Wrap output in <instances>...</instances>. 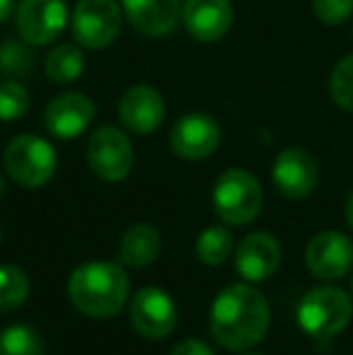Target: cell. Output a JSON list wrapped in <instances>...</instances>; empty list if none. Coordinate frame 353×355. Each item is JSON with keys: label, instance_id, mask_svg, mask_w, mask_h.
Returning <instances> with one entry per match:
<instances>
[{"label": "cell", "instance_id": "6da1fadb", "mask_svg": "<svg viewBox=\"0 0 353 355\" xmlns=\"http://www.w3.org/2000/svg\"><path fill=\"white\" fill-rule=\"evenodd\" d=\"M271 324L268 300L250 283H235L221 290L211 307V334L227 351H250L264 341Z\"/></svg>", "mask_w": 353, "mask_h": 355}, {"label": "cell", "instance_id": "7a4b0ae2", "mask_svg": "<svg viewBox=\"0 0 353 355\" xmlns=\"http://www.w3.org/2000/svg\"><path fill=\"white\" fill-rule=\"evenodd\" d=\"M131 283L123 266L114 261H87L68 278V300L92 319H109L128 302Z\"/></svg>", "mask_w": 353, "mask_h": 355}, {"label": "cell", "instance_id": "3957f363", "mask_svg": "<svg viewBox=\"0 0 353 355\" xmlns=\"http://www.w3.org/2000/svg\"><path fill=\"white\" fill-rule=\"evenodd\" d=\"M3 164L15 184L24 189H42L56 177L58 155L46 138L19 133L5 145Z\"/></svg>", "mask_w": 353, "mask_h": 355}, {"label": "cell", "instance_id": "277c9868", "mask_svg": "<svg viewBox=\"0 0 353 355\" xmlns=\"http://www.w3.org/2000/svg\"><path fill=\"white\" fill-rule=\"evenodd\" d=\"M213 211L225 225L242 227L252 223L264 206V189L252 172L240 167L225 169L213 187Z\"/></svg>", "mask_w": 353, "mask_h": 355}, {"label": "cell", "instance_id": "5b68a950", "mask_svg": "<svg viewBox=\"0 0 353 355\" xmlns=\"http://www.w3.org/2000/svg\"><path fill=\"white\" fill-rule=\"evenodd\" d=\"M351 314V297L334 285L312 288L298 304V324L315 341H327V338L341 334L349 327Z\"/></svg>", "mask_w": 353, "mask_h": 355}, {"label": "cell", "instance_id": "8992f818", "mask_svg": "<svg viewBox=\"0 0 353 355\" xmlns=\"http://www.w3.org/2000/svg\"><path fill=\"white\" fill-rule=\"evenodd\" d=\"M123 8L119 0H78L71 17L76 44L89 51L109 49L121 34Z\"/></svg>", "mask_w": 353, "mask_h": 355}, {"label": "cell", "instance_id": "52a82bcc", "mask_svg": "<svg viewBox=\"0 0 353 355\" xmlns=\"http://www.w3.org/2000/svg\"><path fill=\"white\" fill-rule=\"evenodd\" d=\"M87 167L97 179L109 184L123 182L131 174L136 153L133 143L121 128L117 126H99L89 133L85 148Z\"/></svg>", "mask_w": 353, "mask_h": 355}, {"label": "cell", "instance_id": "ba28073f", "mask_svg": "<svg viewBox=\"0 0 353 355\" xmlns=\"http://www.w3.org/2000/svg\"><path fill=\"white\" fill-rule=\"evenodd\" d=\"M19 39L32 46H51L68 24L66 0H19L15 8Z\"/></svg>", "mask_w": 353, "mask_h": 355}, {"label": "cell", "instance_id": "9c48e42d", "mask_svg": "<svg viewBox=\"0 0 353 355\" xmlns=\"http://www.w3.org/2000/svg\"><path fill=\"white\" fill-rule=\"evenodd\" d=\"M128 319L138 336L162 341L177 327V304L162 288H141L128 302Z\"/></svg>", "mask_w": 353, "mask_h": 355}, {"label": "cell", "instance_id": "30bf717a", "mask_svg": "<svg viewBox=\"0 0 353 355\" xmlns=\"http://www.w3.org/2000/svg\"><path fill=\"white\" fill-rule=\"evenodd\" d=\"M94 114L97 107L85 92H61L44 107V128L56 141H73L92 126Z\"/></svg>", "mask_w": 353, "mask_h": 355}, {"label": "cell", "instance_id": "8fae6325", "mask_svg": "<svg viewBox=\"0 0 353 355\" xmlns=\"http://www.w3.org/2000/svg\"><path fill=\"white\" fill-rule=\"evenodd\" d=\"M221 126L211 114L191 112L175 121L170 133V148L187 162H201L211 157L221 145Z\"/></svg>", "mask_w": 353, "mask_h": 355}, {"label": "cell", "instance_id": "7c38bea8", "mask_svg": "<svg viewBox=\"0 0 353 355\" xmlns=\"http://www.w3.org/2000/svg\"><path fill=\"white\" fill-rule=\"evenodd\" d=\"M307 271L320 281H339L353 266V244L346 234L327 230L310 239L305 249Z\"/></svg>", "mask_w": 353, "mask_h": 355}, {"label": "cell", "instance_id": "4fadbf2b", "mask_svg": "<svg viewBox=\"0 0 353 355\" xmlns=\"http://www.w3.org/2000/svg\"><path fill=\"white\" fill-rule=\"evenodd\" d=\"M167 104L162 94L150 85H133L119 99V119L123 128L136 136H150L162 126Z\"/></svg>", "mask_w": 353, "mask_h": 355}, {"label": "cell", "instance_id": "5bb4252c", "mask_svg": "<svg viewBox=\"0 0 353 355\" xmlns=\"http://www.w3.org/2000/svg\"><path fill=\"white\" fill-rule=\"evenodd\" d=\"M271 177L286 198H307L320 184V167L307 150L286 148L273 159Z\"/></svg>", "mask_w": 353, "mask_h": 355}, {"label": "cell", "instance_id": "9a60e30c", "mask_svg": "<svg viewBox=\"0 0 353 355\" xmlns=\"http://www.w3.org/2000/svg\"><path fill=\"white\" fill-rule=\"evenodd\" d=\"M230 0H184L182 24L198 44H216L232 27Z\"/></svg>", "mask_w": 353, "mask_h": 355}, {"label": "cell", "instance_id": "2e32d148", "mask_svg": "<svg viewBox=\"0 0 353 355\" xmlns=\"http://www.w3.org/2000/svg\"><path fill=\"white\" fill-rule=\"evenodd\" d=\"M119 3L123 8V17L143 37H167L182 22L184 0H119Z\"/></svg>", "mask_w": 353, "mask_h": 355}, {"label": "cell", "instance_id": "e0dca14e", "mask_svg": "<svg viewBox=\"0 0 353 355\" xmlns=\"http://www.w3.org/2000/svg\"><path fill=\"white\" fill-rule=\"evenodd\" d=\"M281 244L268 232H252L237 244L235 268L247 283H261L281 266Z\"/></svg>", "mask_w": 353, "mask_h": 355}, {"label": "cell", "instance_id": "ac0fdd59", "mask_svg": "<svg viewBox=\"0 0 353 355\" xmlns=\"http://www.w3.org/2000/svg\"><path fill=\"white\" fill-rule=\"evenodd\" d=\"M162 237L150 223H138L123 232L119 244V261L131 268H146L160 257Z\"/></svg>", "mask_w": 353, "mask_h": 355}, {"label": "cell", "instance_id": "d6986e66", "mask_svg": "<svg viewBox=\"0 0 353 355\" xmlns=\"http://www.w3.org/2000/svg\"><path fill=\"white\" fill-rule=\"evenodd\" d=\"M85 73V53L80 44H56L44 58V75L56 85H71Z\"/></svg>", "mask_w": 353, "mask_h": 355}, {"label": "cell", "instance_id": "ffe728a7", "mask_svg": "<svg viewBox=\"0 0 353 355\" xmlns=\"http://www.w3.org/2000/svg\"><path fill=\"white\" fill-rule=\"evenodd\" d=\"M32 49V44H27L24 39H3V44H0V73L12 80L27 78L34 71V61H37Z\"/></svg>", "mask_w": 353, "mask_h": 355}, {"label": "cell", "instance_id": "44dd1931", "mask_svg": "<svg viewBox=\"0 0 353 355\" xmlns=\"http://www.w3.org/2000/svg\"><path fill=\"white\" fill-rule=\"evenodd\" d=\"M232 254V234L223 225H211L196 239V257L206 266H221Z\"/></svg>", "mask_w": 353, "mask_h": 355}, {"label": "cell", "instance_id": "7402d4cb", "mask_svg": "<svg viewBox=\"0 0 353 355\" xmlns=\"http://www.w3.org/2000/svg\"><path fill=\"white\" fill-rule=\"evenodd\" d=\"M0 355H46V348L32 327L12 324L0 331Z\"/></svg>", "mask_w": 353, "mask_h": 355}, {"label": "cell", "instance_id": "603a6c76", "mask_svg": "<svg viewBox=\"0 0 353 355\" xmlns=\"http://www.w3.org/2000/svg\"><path fill=\"white\" fill-rule=\"evenodd\" d=\"M29 297V278L17 266H0V314L22 307Z\"/></svg>", "mask_w": 353, "mask_h": 355}, {"label": "cell", "instance_id": "cb8c5ba5", "mask_svg": "<svg viewBox=\"0 0 353 355\" xmlns=\"http://www.w3.org/2000/svg\"><path fill=\"white\" fill-rule=\"evenodd\" d=\"M32 107V94L19 80H3L0 83V121H19Z\"/></svg>", "mask_w": 353, "mask_h": 355}, {"label": "cell", "instance_id": "d4e9b609", "mask_svg": "<svg viewBox=\"0 0 353 355\" xmlns=\"http://www.w3.org/2000/svg\"><path fill=\"white\" fill-rule=\"evenodd\" d=\"M329 97L339 109L353 114V53L344 56L329 75Z\"/></svg>", "mask_w": 353, "mask_h": 355}, {"label": "cell", "instance_id": "484cf974", "mask_svg": "<svg viewBox=\"0 0 353 355\" xmlns=\"http://www.w3.org/2000/svg\"><path fill=\"white\" fill-rule=\"evenodd\" d=\"M312 12L327 27H339L353 15V0H312Z\"/></svg>", "mask_w": 353, "mask_h": 355}, {"label": "cell", "instance_id": "4316f807", "mask_svg": "<svg viewBox=\"0 0 353 355\" xmlns=\"http://www.w3.org/2000/svg\"><path fill=\"white\" fill-rule=\"evenodd\" d=\"M170 355H216L213 348L208 346L201 338H187V341H179L175 348H172Z\"/></svg>", "mask_w": 353, "mask_h": 355}, {"label": "cell", "instance_id": "83f0119b", "mask_svg": "<svg viewBox=\"0 0 353 355\" xmlns=\"http://www.w3.org/2000/svg\"><path fill=\"white\" fill-rule=\"evenodd\" d=\"M15 8H17V0H0V24L12 17Z\"/></svg>", "mask_w": 353, "mask_h": 355}, {"label": "cell", "instance_id": "f1b7e54d", "mask_svg": "<svg viewBox=\"0 0 353 355\" xmlns=\"http://www.w3.org/2000/svg\"><path fill=\"white\" fill-rule=\"evenodd\" d=\"M346 223H349V227L353 232V191H351L349 201H346Z\"/></svg>", "mask_w": 353, "mask_h": 355}, {"label": "cell", "instance_id": "f546056e", "mask_svg": "<svg viewBox=\"0 0 353 355\" xmlns=\"http://www.w3.org/2000/svg\"><path fill=\"white\" fill-rule=\"evenodd\" d=\"M5 193V177H3V172H0V196Z\"/></svg>", "mask_w": 353, "mask_h": 355}, {"label": "cell", "instance_id": "4dcf8cb0", "mask_svg": "<svg viewBox=\"0 0 353 355\" xmlns=\"http://www.w3.org/2000/svg\"><path fill=\"white\" fill-rule=\"evenodd\" d=\"M242 355H259V353H242Z\"/></svg>", "mask_w": 353, "mask_h": 355}, {"label": "cell", "instance_id": "1f68e13d", "mask_svg": "<svg viewBox=\"0 0 353 355\" xmlns=\"http://www.w3.org/2000/svg\"><path fill=\"white\" fill-rule=\"evenodd\" d=\"M0 239H3V227H0Z\"/></svg>", "mask_w": 353, "mask_h": 355}, {"label": "cell", "instance_id": "d6a6232c", "mask_svg": "<svg viewBox=\"0 0 353 355\" xmlns=\"http://www.w3.org/2000/svg\"><path fill=\"white\" fill-rule=\"evenodd\" d=\"M351 293H353V283H351Z\"/></svg>", "mask_w": 353, "mask_h": 355}]
</instances>
